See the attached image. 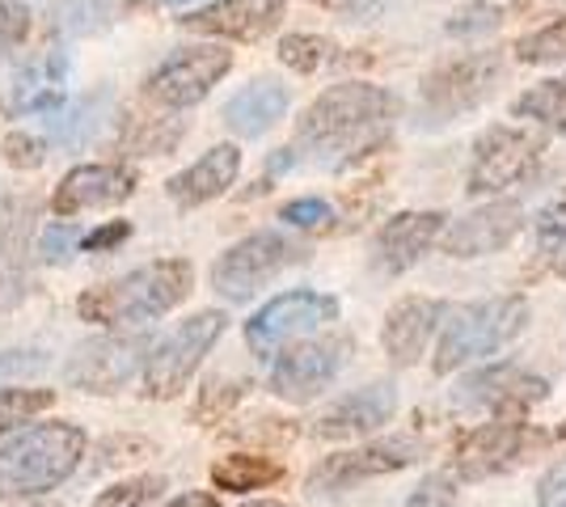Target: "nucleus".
Wrapping results in <instances>:
<instances>
[{"label":"nucleus","mask_w":566,"mask_h":507,"mask_svg":"<svg viewBox=\"0 0 566 507\" xmlns=\"http://www.w3.org/2000/svg\"><path fill=\"white\" fill-rule=\"evenodd\" d=\"M398 119V97L368 81H343L317 94L296 123V145L305 161L322 169H347L373 157Z\"/></svg>","instance_id":"f257e3e1"},{"label":"nucleus","mask_w":566,"mask_h":507,"mask_svg":"<svg viewBox=\"0 0 566 507\" xmlns=\"http://www.w3.org/2000/svg\"><path fill=\"white\" fill-rule=\"evenodd\" d=\"M195 288V266L187 258H157L76 300V314L94 326H144L178 309Z\"/></svg>","instance_id":"f03ea898"},{"label":"nucleus","mask_w":566,"mask_h":507,"mask_svg":"<svg viewBox=\"0 0 566 507\" xmlns=\"http://www.w3.org/2000/svg\"><path fill=\"white\" fill-rule=\"evenodd\" d=\"M85 457V432L76 423H34L0 444V499H39L64 486Z\"/></svg>","instance_id":"7ed1b4c3"},{"label":"nucleus","mask_w":566,"mask_h":507,"mask_svg":"<svg viewBox=\"0 0 566 507\" xmlns=\"http://www.w3.org/2000/svg\"><path fill=\"white\" fill-rule=\"evenodd\" d=\"M524 326H528L524 296H491V300H473V305H452L440 317V342H436L431 368L440 377H449L461 363L486 360V356L503 351Z\"/></svg>","instance_id":"20e7f679"},{"label":"nucleus","mask_w":566,"mask_h":507,"mask_svg":"<svg viewBox=\"0 0 566 507\" xmlns=\"http://www.w3.org/2000/svg\"><path fill=\"white\" fill-rule=\"evenodd\" d=\"M224 326H229V317L220 309H203V314L178 321L161 342H153L144 356V393L157 402L178 398L190 377L199 372L203 356L216 347V338L224 335Z\"/></svg>","instance_id":"39448f33"},{"label":"nucleus","mask_w":566,"mask_h":507,"mask_svg":"<svg viewBox=\"0 0 566 507\" xmlns=\"http://www.w3.org/2000/svg\"><path fill=\"white\" fill-rule=\"evenodd\" d=\"M499 76H503V60L495 51H478V55H461L452 64H440L419 89V119L415 123L444 127V123L470 115L495 94Z\"/></svg>","instance_id":"423d86ee"},{"label":"nucleus","mask_w":566,"mask_h":507,"mask_svg":"<svg viewBox=\"0 0 566 507\" xmlns=\"http://www.w3.org/2000/svg\"><path fill=\"white\" fill-rule=\"evenodd\" d=\"M305 258V245H296L283 233H250L237 245H229L212 266V288L224 300H250L262 284H271L280 271Z\"/></svg>","instance_id":"0eeeda50"},{"label":"nucleus","mask_w":566,"mask_h":507,"mask_svg":"<svg viewBox=\"0 0 566 507\" xmlns=\"http://www.w3.org/2000/svg\"><path fill=\"white\" fill-rule=\"evenodd\" d=\"M542 166V140L520 131V127H507V123H495L486 127L478 140H473V157H470V194H499L512 191L520 182H528Z\"/></svg>","instance_id":"6e6552de"},{"label":"nucleus","mask_w":566,"mask_h":507,"mask_svg":"<svg viewBox=\"0 0 566 507\" xmlns=\"http://www.w3.org/2000/svg\"><path fill=\"white\" fill-rule=\"evenodd\" d=\"M545 385L537 372L516 368V363H486L470 377H461V385L452 389L457 411L491 414V419H524L537 402H545Z\"/></svg>","instance_id":"1a4fd4ad"},{"label":"nucleus","mask_w":566,"mask_h":507,"mask_svg":"<svg viewBox=\"0 0 566 507\" xmlns=\"http://www.w3.org/2000/svg\"><path fill=\"white\" fill-rule=\"evenodd\" d=\"M545 444V435L533 427V423H520V419H495V423H482L473 427L457 457H452V478H465V483H482V478H495V474H507L524 461L533 457Z\"/></svg>","instance_id":"9d476101"},{"label":"nucleus","mask_w":566,"mask_h":507,"mask_svg":"<svg viewBox=\"0 0 566 507\" xmlns=\"http://www.w3.org/2000/svg\"><path fill=\"white\" fill-rule=\"evenodd\" d=\"M423 453V444H415L410 435H389V440H373V444H359L352 453H334L322 457L308 474V495H343L359 483H373L385 474H398L406 465H415Z\"/></svg>","instance_id":"9b49d317"},{"label":"nucleus","mask_w":566,"mask_h":507,"mask_svg":"<svg viewBox=\"0 0 566 507\" xmlns=\"http://www.w3.org/2000/svg\"><path fill=\"white\" fill-rule=\"evenodd\" d=\"M229 68H233V51L208 47V43L203 47H182L144 81V97L153 106H166V110H187V106H199L212 94L216 85L229 76Z\"/></svg>","instance_id":"f8f14e48"},{"label":"nucleus","mask_w":566,"mask_h":507,"mask_svg":"<svg viewBox=\"0 0 566 507\" xmlns=\"http://www.w3.org/2000/svg\"><path fill=\"white\" fill-rule=\"evenodd\" d=\"M148 335H94L64 363V381L81 393H118L148 356Z\"/></svg>","instance_id":"ddd939ff"},{"label":"nucleus","mask_w":566,"mask_h":507,"mask_svg":"<svg viewBox=\"0 0 566 507\" xmlns=\"http://www.w3.org/2000/svg\"><path fill=\"white\" fill-rule=\"evenodd\" d=\"M338 317V300L326 292H283L271 305H262L259 314L245 321V342L254 356H275L292 338L308 335L317 326H326Z\"/></svg>","instance_id":"4468645a"},{"label":"nucleus","mask_w":566,"mask_h":507,"mask_svg":"<svg viewBox=\"0 0 566 507\" xmlns=\"http://www.w3.org/2000/svg\"><path fill=\"white\" fill-rule=\"evenodd\" d=\"M352 347L355 342L347 335L292 342L280 360H275V368H271V393L283 398V402H308V398H317L343 372Z\"/></svg>","instance_id":"2eb2a0df"},{"label":"nucleus","mask_w":566,"mask_h":507,"mask_svg":"<svg viewBox=\"0 0 566 507\" xmlns=\"http://www.w3.org/2000/svg\"><path fill=\"white\" fill-rule=\"evenodd\" d=\"M136 187H140V178H136L132 166H115V161L76 166L55 182L51 212L60 220H72L81 216V212H102V208H115L123 199H132Z\"/></svg>","instance_id":"dca6fc26"},{"label":"nucleus","mask_w":566,"mask_h":507,"mask_svg":"<svg viewBox=\"0 0 566 507\" xmlns=\"http://www.w3.org/2000/svg\"><path fill=\"white\" fill-rule=\"evenodd\" d=\"M524 224V212L512 199H499V203H486L470 216L452 220L449 229L440 233V245L449 258H486V254H499L503 245H512V237Z\"/></svg>","instance_id":"f3484780"},{"label":"nucleus","mask_w":566,"mask_h":507,"mask_svg":"<svg viewBox=\"0 0 566 507\" xmlns=\"http://www.w3.org/2000/svg\"><path fill=\"white\" fill-rule=\"evenodd\" d=\"M182 30L212 34V39H237V43H259L283 22V0H212L178 18Z\"/></svg>","instance_id":"a211bd4d"},{"label":"nucleus","mask_w":566,"mask_h":507,"mask_svg":"<svg viewBox=\"0 0 566 507\" xmlns=\"http://www.w3.org/2000/svg\"><path fill=\"white\" fill-rule=\"evenodd\" d=\"M398 414V389L389 381H373V385L355 389L347 398H338L334 406L317 414L313 435L317 440H355V435L380 432L389 419Z\"/></svg>","instance_id":"6ab92c4d"},{"label":"nucleus","mask_w":566,"mask_h":507,"mask_svg":"<svg viewBox=\"0 0 566 507\" xmlns=\"http://www.w3.org/2000/svg\"><path fill=\"white\" fill-rule=\"evenodd\" d=\"M444 233V216L440 212H398L385 220L373 237V271L380 275H401L423 258L431 245Z\"/></svg>","instance_id":"aec40b11"},{"label":"nucleus","mask_w":566,"mask_h":507,"mask_svg":"<svg viewBox=\"0 0 566 507\" xmlns=\"http://www.w3.org/2000/svg\"><path fill=\"white\" fill-rule=\"evenodd\" d=\"M64 81H69V51H43L39 60H30L9 81V89L0 97V110L9 119H22V115H34V110L51 115L64 102Z\"/></svg>","instance_id":"412c9836"},{"label":"nucleus","mask_w":566,"mask_h":507,"mask_svg":"<svg viewBox=\"0 0 566 507\" xmlns=\"http://www.w3.org/2000/svg\"><path fill=\"white\" fill-rule=\"evenodd\" d=\"M444 317V305L431 300V296H406L398 300L389 314H385V330H380V342H385V356L394 363H415L427 351V342L436 335Z\"/></svg>","instance_id":"4be33fe9"},{"label":"nucleus","mask_w":566,"mask_h":507,"mask_svg":"<svg viewBox=\"0 0 566 507\" xmlns=\"http://www.w3.org/2000/svg\"><path fill=\"white\" fill-rule=\"evenodd\" d=\"M287 106H292L287 85L275 81V76H259V81H250L245 89H237L224 102V127L241 140H259L287 115Z\"/></svg>","instance_id":"5701e85b"},{"label":"nucleus","mask_w":566,"mask_h":507,"mask_svg":"<svg viewBox=\"0 0 566 507\" xmlns=\"http://www.w3.org/2000/svg\"><path fill=\"white\" fill-rule=\"evenodd\" d=\"M30 199H4L0 203V314L13 309L25 296V250H30Z\"/></svg>","instance_id":"b1692460"},{"label":"nucleus","mask_w":566,"mask_h":507,"mask_svg":"<svg viewBox=\"0 0 566 507\" xmlns=\"http://www.w3.org/2000/svg\"><path fill=\"white\" fill-rule=\"evenodd\" d=\"M237 169H241L237 145H216V148H208L195 166H187L182 173H174L166 182V191L178 208H203V203H212V199H220V194L233 187Z\"/></svg>","instance_id":"393cba45"},{"label":"nucleus","mask_w":566,"mask_h":507,"mask_svg":"<svg viewBox=\"0 0 566 507\" xmlns=\"http://www.w3.org/2000/svg\"><path fill=\"white\" fill-rule=\"evenodd\" d=\"M111 94L106 89H94V94L81 97H64L55 110L48 115V140L60 148H85L94 145L106 127V115H111Z\"/></svg>","instance_id":"a878e982"},{"label":"nucleus","mask_w":566,"mask_h":507,"mask_svg":"<svg viewBox=\"0 0 566 507\" xmlns=\"http://www.w3.org/2000/svg\"><path fill=\"white\" fill-rule=\"evenodd\" d=\"M212 483L216 490H229V495H250V490H266V486L283 483V465L275 457H262V453H233V457H220L212 465Z\"/></svg>","instance_id":"bb28decb"},{"label":"nucleus","mask_w":566,"mask_h":507,"mask_svg":"<svg viewBox=\"0 0 566 507\" xmlns=\"http://www.w3.org/2000/svg\"><path fill=\"white\" fill-rule=\"evenodd\" d=\"M512 115H516V119L542 123V127H554V131H566V76L542 81V85H533L528 94H520L516 102H512Z\"/></svg>","instance_id":"cd10ccee"},{"label":"nucleus","mask_w":566,"mask_h":507,"mask_svg":"<svg viewBox=\"0 0 566 507\" xmlns=\"http://www.w3.org/2000/svg\"><path fill=\"white\" fill-rule=\"evenodd\" d=\"M111 18V0H51V30L55 34H94Z\"/></svg>","instance_id":"c85d7f7f"},{"label":"nucleus","mask_w":566,"mask_h":507,"mask_svg":"<svg viewBox=\"0 0 566 507\" xmlns=\"http://www.w3.org/2000/svg\"><path fill=\"white\" fill-rule=\"evenodd\" d=\"M55 402L51 389H22V385H4L0 389V435L18 432L22 423H30L34 414H43Z\"/></svg>","instance_id":"c756f323"},{"label":"nucleus","mask_w":566,"mask_h":507,"mask_svg":"<svg viewBox=\"0 0 566 507\" xmlns=\"http://www.w3.org/2000/svg\"><path fill=\"white\" fill-rule=\"evenodd\" d=\"M280 60L292 73H317L334 60V43L322 34H283L280 39Z\"/></svg>","instance_id":"7c9ffc66"},{"label":"nucleus","mask_w":566,"mask_h":507,"mask_svg":"<svg viewBox=\"0 0 566 507\" xmlns=\"http://www.w3.org/2000/svg\"><path fill=\"white\" fill-rule=\"evenodd\" d=\"M516 60L520 64H558V60H566V18L524 34L516 43Z\"/></svg>","instance_id":"2f4dec72"},{"label":"nucleus","mask_w":566,"mask_h":507,"mask_svg":"<svg viewBox=\"0 0 566 507\" xmlns=\"http://www.w3.org/2000/svg\"><path fill=\"white\" fill-rule=\"evenodd\" d=\"M166 486L169 483L161 474H136V478H127V483L106 486L94 499V507H148Z\"/></svg>","instance_id":"473e14b6"},{"label":"nucleus","mask_w":566,"mask_h":507,"mask_svg":"<svg viewBox=\"0 0 566 507\" xmlns=\"http://www.w3.org/2000/svg\"><path fill=\"white\" fill-rule=\"evenodd\" d=\"M245 398V381H208L195 402V423H216Z\"/></svg>","instance_id":"72a5a7b5"},{"label":"nucleus","mask_w":566,"mask_h":507,"mask_svg":"<svg viewBox=\"0 0 566 507\" xmlns=\"http://www.w3.org/2000/svg\"><path fill=\"white\" fill-rule=\"evenodd\" d=\"M30 9L18 4V0H0V60H9L13 51L25 43V34H30Z\"/></svg>","instance_id":"f704fd0d"},{"label":"nucleus","mask_w":566,"mask_h":507,"mask_svg":"<svg viewBox=\"0 0 566 507\" xmlns=\"http://www.w3.org/2000/svg\"><path fill=\"white\" fill-rule=\"evenodd\" d=\"M0 152H4V161H9L13 169H39L43 166V157H48V140L34 136V131H9L4 145H0Z\"/></svg>","instance_id":"c9c22d12"},{"label":"nucleus","mask_w":566,"mask_h":507,"mask_svg":"<svg viewBox=\"0 0 566 507\" xmlns=\"http://www.w3.org/2000/svg\"><path fill=\"white\" fill-rule=\"evenodd\" d=\"M76 250H81V229H76L72 220H60V224H48V229H43V242H39L43 263H69Z\"/></svg>","instance_id":"e433bc0d"},{"label":"nucleus","mask_w":566,"mask_h":507,"mask_svg":"<svg viewBox=\"0 0 566 507\" xmlns=\"http://www.w3.org/2000/svg\"><path fill=\"white\" fill-rule=\"evenodd\" d=\"M401 507H457V478L452 474H427L423 483L406 495Z\"/></svg>","instance_id":"4c0bfd02"},{"label":"nucleus","mask_w":566,"mask_h":507,"mask_svg":"<svg viewBox=\"0 0 566 507\" xmlns=\"http://www.w3.org/2000/svg\"><path fill=\"white\" fill-rule=\"evenodd\" d=\"M503 0H491V4H473V9H465V13H457L449 22V34H457V39H470V34H486V30H495L499 22H503Z\"/></svg>","instance_id":"58836bf2"},{"label":"nucleus","mask_w":566,"mask_h":507,"mask_svg":"<svg viewBox=\"0 0 566 507\" xmlns=\"http://www.w3.org/2000/svg\"><path fill=\"white\" fill-rule=\"evenodd\" d=\"M563 242H566V194H558L554 203H545L542 216H537V250L549 258V254H558Z\"/></svg>","instance_id":"ea45409f"},{"label":"nucleus","mask_w":566,"mask_h":507,"mask_svg":"<svg viewBox=\"0 0 566 507\" xmlns=\"http://www.w3.org/2000/svg\"><path fill=\"white\" fill-rule=\"evenodd\" d=\"M280 220H287L292 229H331L334 208L326 199H292V203H283Z\"/></svg>","instance_id":"a19ab883"},{"label":"nucleus","mask_w":566,"mask_h":507,"mask_svg":"<svg viewBox=\"0 0 566 507\" xmlns=\"http://www.w3.org/2000/svg\"><path fill=\"white\" fill-rule=\"evenodd\" d=\"M140 453H153V444L140 440V435H111L97 444V465L115 469V465H127V461H140Z\"/></svg>","instance_id":"79ce46f5"},{"label":"nucleus","mask_w":566,"mask_h":507,"mask_svg":"<svg viewBox=\"0 0 566 507\" xmlns=\"http://www.w3.org/2000/svg\"><path fill=\"white\" fill-rule=\"evenodd\" d=\"M48 368V351H4L0 356V389L9 381H22V377H34Z\"/></svg>","instance_id":"37998d69"},{"label":"nucleus","mask_w":566,"mask_h":507,"mask_svg":"<svg viewBox=\"0 0 566 507\" xmlns=\"http://www.w3.org/2000/svg\"><path fill=\"white\" fill-rule=\"evenodd\" d=\"M127 237H132V224H127V220H111V224H102V229H94V233H85V237H81V250L106 254V250L123 245Z\"/></svg>","instance_id":"c03bdc74"},{"label":"nucleus","mask_w":566,"mask_h":507,"mask_svg":"<svg viewBox=\"0 0 566 507\" xmlns=\"http://www.w3.org/2000/svg\"><path fill=\"white\" fill-rule=\"evenodd\" d=\"M537 507H566V461L537 483Z\"/></svg>","instance_id":"a18cd8bd"},{"label":"nucleus","mask_w":566,"mask_h":507,"mask_svg":"<svg viewBox=\"0 0 566 507\" xmlns=\"http://www.w3.org/2000/svg\"><path fill=\"white\" fill-rule=\"evenodd\" d=\"M166 507H220V499H216L212 490H182V495L169 499Z\"/></svg>","instance_id":"49530a36"},{"label":"nucleus","mask_w":566,"mask_h":507,"mask_svg":"<svg viewBox=\"0 0 566 507\" xmlns=\"http://www.w3.org/2000/svg\"><path fill=\"white\" fill-rule=\"evenodd\" d=\"M308 4H322V9H331V13H359V9H368L373 0H308Z\"/></svg>","instance_id":"de8ad7c7"},{"label":"nucleus","mask_w":566,"mask_h":507,"mask_svg":"<svg viewBox=\"0 0 566 507\" xmlns=\"http://www.w3.org/2000/svg\"><path fill=\"white\" fill-rule=\"evenodd\" d=\"M241 507H287V504H280V499H254V504H241Z\"/></svg>","instance_id":"09e8293b"},{"label":"nucleus","mask_w":566,"mask_h":507,"mask_svg":"<svg viewBox=\"0 0 566 507\" xmlns=\"http://www.w3.org/2000/svg\"><path fill=\"white\" fill-rule=\"evenodd\" d=\"M161 4H190V0H161Z\"/></svg>","instance_id":"8fccbe9b"},{"label":"nucleus","mask_w":566,"mask_h":507,"mask_svg":"<svg viewBox=\"0 0 566 507\" xmlns=\"http://www.w3.org/2000/svg\"><path fill=\"white\" fill-rule=\"evenodd\" d=\"M554 435H558V440H566V427H558V432H554Z\"/></svg>","instance_id":"3c124183"},{"label":"nucleus","mask_w":566,"mask_h":507,"mask_svg":"<svg viewBox=\"0 0 566 507\" xmlns=\"http://www.w3.org/2000/svg\"><path fill=\"white\" fill-rule=\"evenodd\" d=\"M558 271H563V279H566V258H563V266H558Z\"/></svg>","instance_id":"603ef678"}]
</instances>
